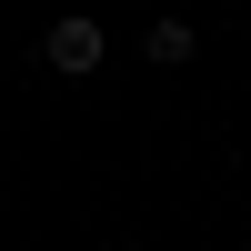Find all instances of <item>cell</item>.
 Wrapping results in <instances>:
<instances>
[{
  "label": "cell",
  "instance_id": "2",
  "mask_svg": "<svg viewBox=\"0 0 251 251\" xmlns=\"http://www.w3.org/2000/svg\"><path fill=\"white\" fill-rule=\"evenodd\" d=\"M191 50H201V30H191V20H151V30H141V60H151V71H181Z\"/></svg>",
  "mask_w": 251,
  "mask_h": 251
},
{
  "label": "cell",
  "instance_id": "1",
  "mask_svg": "<svg viewBox=\"0 0 251 251\" xmlns=\"http://www.w3.org/2000/svg\"><path fill=\"white\" fill-rule=\"evenodd\" d=\"M40 60H50L60 80H91L100 60H111V40H100V20H91V10H71V20H50V40H40Z\"/></svg>",
  "mask_w": 251,
  "mask_h": 251
}]
</instances>
